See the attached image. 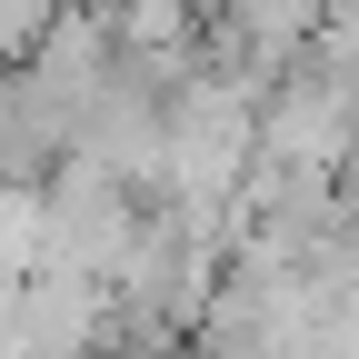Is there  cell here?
<instances>
[{
  "label": "cell",
  "instance_id": "obj_1",
  "mask_svg": "<svg viewBox=\"0 0 359 359\" xmlns=\"http://www.w3.org/2000/svg\"><path fill=\"white\" fill-rule=\"evenodd\" d=\"M90 11H110V0H90Z\"/></svg>",
  "mask_w": 359,
  "mask_h": 359
}]
</instances>
